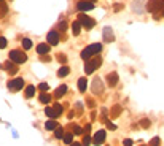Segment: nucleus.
<instances>
[{"label":"nucleus","mask_w":164,"mask_h":146,"mask_svg":"<svg viewBox=\"0 0 164 146\" xmlns=\"http://www.w3.org/2000/svg\"><path fill=\"white\" fill-rule=\"evenodd\" d=\"M18 64H15V62H5V64H2V65H0V67H2L3 68V70H6V72H8L10 75H15L16 72H18V67H16Z\"/></svg>","instance_id":"nucleus-9"},{"label":"nucleus","mask_w":164,"mask_h":146,"mask_svg":"<svg viewBox=\"0 0 164 146\" xmlns=\"http://www.w3.org/2000/svg\"><path fill=\"white\" fill-rule=\"evenodd\" d=\"M91 141H92V140H91V137H89V135H84L81 143H83V146H89V144H91Z\"/></svg>","instance_id":"nucleus-28"},{"label":"nucleus","mask_w":164,"mask_h":146,"mask_svg":"<svg viewBox=\"0 0 164 146\" xmlns=\"http://www.w3.org/2000/svg\"><path fill=\"white\" fill-rule=\"evenodd\" d=\"M116 83H118V73H109L107 75V84H109L110 87H113V86H116Z\"/></svg>","instance_id":"nucleus-12"},{"label":"nucleus","mask_w":164,"mask_h":146,"mask_svg":"<svg viewBox=\"0 0 164 146\" xmlns=\"http://www.w3.org/2000/svg\"><path fill=\"white\" fill-rule=\"evenodd\" d=\"M53 108H54V111H56V113H58V116H59V114L62 113V110H64V108H62V105H61V103H56V105H54Z\"/></svg>","instance_id":"nucleus-29"},{"label":"nucleus","mask_w":164,"mask_h":146,"mask_svg":"<svg viewBox=\"0 0 164 146\" xmlns=\"http://www.w3.org/2000/svg\"><path fill=\"white\" fill-rule=\"evenodd\" d=\"M86 87H88V80L84 78V76H81L80 80H78V91L80 92H86Z\"/></svg>","instance_id":"nucleus-14"},{"label":"nucleus","mask_w":164,"mask_h":146,"mask_svg":"<svg viewBox=\"0 0 164 146\" xmlns=\"http://www.w3.org/2000/svg\"><path fill=\"white\" fill-rule=\"evenodd\" d=\"M77 8L80 11H89L94 8V5H92V2H89V0H80V2L77 3Z\"/></svg>","instance_id":"nucleus-8"},{"label":"nucleus","mask_w":164,"mask_h":146,"mask_svg":"<svg viewBox=\"0 0 164 146\" xmlns=\"http://www.w3.org/2000/svg\"><path fill=\"white\" fill-rule=\"evenodd\" d=\"M59 27H61V30H67V22H64V21H62V22L59 24Z\"/></svg>","instance_id":"nucleus-36"},{"label":"nucleus","mask_w":164,"mask_h":146,"mask_svg":"<svg viewBox=\"0 0 164 146\" xmlns=\"http://www.w3.org/2000/svg\"><path fill=\"white\" fill-rule=\"evenodd\" d=\"M159 137H155V138H152V141H150V146H158L159 144Z\"/></svg>","instance_id":"nucleus-31"},{"label":"nucleus","mask_w":164,"mask_h":146,"mask_svg":"<svg viewBox=\"0 0 164 146\" xmlns=\"http://www.w3.org/2000/svg\"><path fill=\"white\" fill-rule=\"evenodd\" d=\"M92 92L94 94H102L104 92V84H102V81L96 78L94 81H92Z\"/></svg>","instance_id":"nucleus-11"},{"label":"nucleus","mask_w":164,"mask_h":146,"mask_svg":"<svg viewBox=\"0 0 164 146\" xmlns=\"http://www.w3.org/2000/svg\"><path fill=\"white\" fill-rule=\"evenodd\" d=\"M37 53L40 56L48 54L49 53V43H40V45H37Z\"/></svg>","instance_id":"nucleus-13"},{"label":"nucleus","mask_w":164,"mask_h":146,"mask_svg":"<svg viewBox=\"0 0 164 146\" xmlns=\"http://www.w3.org/2000/svg\"><path fill=\"white\" fill-rule=\"evenodd\" d=\"M46 41H48L49 45H53V46L58 45L59 43V33L56 32V30H51V32L48 33V37H46Z\"/></svg>","instance_id":"nucleus-10"},{"label":"nucleus","mask_w":164,"mask_h":146,"mask_svg":"<svg viewBox=\"0 0 164 146\" xmlns=\"http://www.w3.org/2000/svg\"><path fill=\"white\" fill-rule=\"evenodd\" d=\"M104 40L109 41V43H112V41L115 40V37H113V32H112L110 27H105V29H104Z\"/></svg>","instance_id":"nucleus-15"},{"label":"nucleus","mask_w":164,"mask_h":146,"mask_svg":"<svg viewBox=\"0 0 164 146\" xmlns=\"http://www.w3.org/2000/svg\"><path fill=\"white\" fill-rule=\"evenodd\" d=\"M124 146H132V140H129V138L124 140Z\"/></svg>","instance_id":"nucleus-37"},{"label":"nucleus","mask_w":164,"mask_h":146,"mask_svg":"<svg viewBox=\"0 0 164 146\" xmlns=\"http://www.w3.org/2000/svg\"><path fill=\"white\" fill-rule=\"evenodd\" d=\"M0 2H2V0H0Z\"/></svg>","instance_id":"nucleus-45"},{"label":"nucleus","mask_w":164,"mask_h":146,"mask_svg":"<svg viewBox=\"0 0 164 146\" xmlns=\"http://www.w3.org/2000/svg\"><path fill=\"white\" fill-rule=\"evenodd\" d=\"M38 89H40V91H43V92H46L48 89H49V86H48V83H40V86H38Z\"/></svg>","instance_id":"nucleus-30"},{"label":"nucleus","mask_w":164,"mask_h":146,"mask_svg":"<svg viewBox=\"0 0 164 146\" xmlns=\"http://www.w3.org/2000/svg\"><path fill=\"white\" fill-rule=\"evenodd\" d=\"M24 87V80L23 78H15L8 83V89L10 91H21Z\"/></svg>","instance_id":"nucleus-6"},{"label":"nucleus","mask_w":164,"mask_h":146,"mask_svg":"<svg viewBox=\"0 0 164 146\" xmlns=\"http://www.w3.org/2000/svg\"><path fill=\"white\" fill-rule=\"evenodd\" d=\"M73 116H75V113H73V111H70V113H69V119H72Z\"/></svg>","instance_id":"nucleus-41"},{"label":"nucleus","mask_w":164,"mask_h":146,"mask_svg":"<svg viewBox=\"0 0 164 146\" xmlns=\"http://www.w3.org/2000/svg\"><path fill=\"white\" fill-rule=\"evenodd\" d=\"M89 129H91V126H89V124H88V126L84 127V134H88V132H89Z\"/></svg>","instance_id":"nucleus-40"},{"label":"nucleus","mask_w":164,"mask_h":146,"mask_svg":"<svg viewBox=\"0 0 164 146\" xmlns=\"http://www.w3.org/2000/svg\"><path fill=\"white\" fill-rule=\"evenodd\" d=\"M66 92H67V86L66 84H62V86H59L58 89H56V92H54V97H62V95H66Z\"/></svg>","instance_id":"nucleus-17"},{"label":"nucleus","mask_w":164,"mask_h":146,"mask_svg":"<svg viewBox=\"0 0 164 146\" xmlns=\"http://www.w3.org/2000/svg\"><path fill=\"white\" fill-rule=\"evenodd\" d=\"M59 126H58V122H56L54 119H51V121H46L45 122V129L46 130H56Z\"/></svg>","instance_id":"nucleus-18"},{"label":"nucleus","mask_w":164,"mask_h":146,"mask_svg":"<svg viewBox=\"0 0 164 146\" xmlns=\"http://www.w3.org/2000/svg\"><path fill=\"white\" fill-rule=\"evenodd\" d=\"M102 64V59L99 57V56H96L94 59H89V60H86V64H84V73L86 75H91L92 72L96 70V68Z\"/></svg>","instance_id":"nucleus-2"},{"label":"nucleus","mask_w":164,"mask_h":146,"mask_svg":"<svg viewBox=\"0 0 164 146\" xmlns=\"http://www.w3.org/2000/svg\"><path fill=\"white\" fill-rule=\"evenodd\" d=\"M6 46V40L3 37H0V48H5Z\"/></svg>","instance_id":"nucleus-35"},{"label":"nucleus","mask_w":164,"mask_h":146,"mask_svg":"<svg viewBox=\"0 0 164 146\" xmlns=\"http://www.w3.org/2000/svg\"><path fill=\"white\" fill-rule=\"evenodd\" d=\"M10 59L15 62V64H24L27 60V56L19 49H13V51H10Z\"/></svg>","instance_id":"nucleus-5"},{"label":"nucleus","mask_w":164,"mask_h":146,"mask_svg":"<svg viewBox=\"0 0 164 146\" xmlns=\"http://www.w3.org/2000/svg\"><path fill=\"white\" fill-rule=\"evenodd\" d=\"M6 13H8V5L3 3V2H0V18L6 16Z\"/></svg>","instance_id":"nucleus-24"},{"label":"nucleus","mask_w":164,"mask_h":146,"mask_svg":"<svg viewBox=\"0 0 164 146\" xmlns=\"http://www.w3.org/2000/svg\"><path fill=\"white\" fill-rule=\"evenodd\" d=\"M78 22L81 24V27H84V29H88V30H89V29H92V27L96 25V21H94V19H91L89 16H86L83 11L80 13V15H78Z\"/></svg>","instance_id":"nucleus-3"},{"label":"nucleus","mask_w":164,"mask_h":146,"mask_svg":"<svg viewBox=\"0 0 164 146\" xmlns=\"http://www.w3.org/2000/svg\"><path fill=\"white\" fill-rule=\"evenodd\" d=\"M88 105H89V107L92 108V107L96 105V103H94V100H92V99H88Z\"/></svg>","instance_id":"nucleus-38"},{"label":"nucleus","mask_w":164,"mask_h":146,"mask_svg":"<svg viewBox=\"0 0 164 146\" xmlns=\"http://www.w3.org/2000/svg\"><path fill=\"white\" fill-rule=\"evenodd\" d=\"M58 60L62 62V64H66V62H67V57H66L64 54H58Z\"/></svg>","instance_id":"nucleus-33"},{"label":"nucleus","mask_w":164,"mask_h":146,"mask_svg":"<svg viewBox=\"0 0 164 146\" xmlns=\"http://www.w3.org/2000/svg\"><path fill=\"white\" fill-rule=\"evenodd\" d=\"M107 127H109L110 130H115V126H113V124H112V122H109V124H107Z\"/></svg>","instance_id":"nucleus-39"},{"label":"nucleus","mask_w":164,"mask_h":146,"mask_svg":"<svg viewBox=\"0 0 164 146\" xmlns=\"http://www.w3.org/2000/svg\"><path fill=\"white\" fill-rule=\"evenodd\" d=\"M80 30H81V24L78 22V21H75V22L72 24V32H73V35H80Z\"/></svg>","instance_id":"nucleus-20"},{"label":"nucleus","mask_w":164,"mask_h":146,"mask_svg":"<svg viewBox=\"0 0 164 146\" xmlns=\"http://www.w3.org/2000/svg\"><path fill=\"white\" fill-rule=\"evenodd\" d=\"M45 114L49 117V119H56V117H59L58 113L54 111V108H51V107H46V108H45Z\"/></svg>","instance_id":"nucleus-16"},{"label":"nucleus","mask_w":164,"mask_h":146,"mask_svg":"<svg viewBox=\"0 0 164 146\" xmlns=\"http://www.w3.org/2000/svg\"><path fill=\"white\" fill-rule=\"evenodd\" d=\"M23 46H24V49H30V48H32V41L29 38H23Z\"/></svg>","instance_id":"nucleus-26"},{"label":"nucleus","mask_w":164,"mask_h":146,"mask_svg":"<svg viewBox=\"0 0 164 146\" xmlns=\"http://www.w3.org/2000/svg\"><path fill=\"white\" fill-rule=\"evenodd\" d=\"M162 6H164V0H148L147 10L150 13H156V15H158V11L162 10Z\"/></svg>","instance_id":"nucleus-4"},{"label":"nucleus","mask_w":164,"mask_h":146,"mask_svg":"<svg viewBox=\"0 0 164 146\" xmlns=\"http://www.w3.org/2000/svg\"><path fill=\"white\" fill-rule=\"evenodd\" d=\"M73 135L75 134H72V132H70V134H66V135H64V143L70 146V144L73 143Z\"/></svg>","instance_id":"nucleus-23"},{"label":"nucleus","mask_w":164,"mask_h":146,"mask_svg":"<svg viewBox=\"0 0 164 146\" xmlns=\"http://www.w3.org/2000/svg\"><path fill=\"white\" fill-rule=\"evenodd\" d=\"M89 2H97V0H89Z\"/></svg>","instance_id":"nucleus-44"},{"label":"nucleus","mask_w":164,"mask_h":146,"mask_svg":"<svg viewBox=\"0 0 164 146\" xmlns=\"http://www.w3.org/2000/svg\"><path fill=\"white\" fill-rule=\"evenodd\" d=\"M119 111H121V107H119V105H115V107H113V110H112V116L116 117V116L119 114Z\"/></svg>","instance_id":"nucleus-27"},{"label":"nucleus","mask_w":164,"mask_h":146,"mask_svg":"<svg viewBox=\"0 0 164 146\" xmlns=\"http://www.w3.org/2000/svg\"><path fill=\"white\" fill-rule=\"evenodd\" d=\"M70 146H83V143H75V141H73V143L70 144Z\"/></svg>","instance_id":"nucleus-42"},{"label":"nucleus","mask_w":164,"mask_h":146,"mask_svg":"<svg viewBox=\"0 0 164 146\" xmlns=\"http://www.w3.org/2000/svg\"><path fill=\"white\" fill-rule=\"evenodd\" d=\"M54 137H56V138H64V129H62L61 126L54 130Z\"/></svg>","instance_id":"nucleus-25"},{"label":"nucleus","mask_w":164,"mask_h":146,"mask_svg":"<svg viewBox=\"0 0 164 146\" xmlns=\"http://www.w3.org/2000/svg\"><path fill=\"white\" fill-rule=\"evenodd\" d=\"M101 51H102V45H101V43L89 45L88 48H84V49L81 51V59H83V60H89L91 57H94V56H97Z\"/></svg>","instance_id":"nucleus-1"},{"label":"nucleus","mask_w":164,"mask_h":146,"mask_svg":"<svg viewBox=\"0 0 164 146\" xmlns=\"http://www.w3.org/2000/svg\"><path fill=\"white\" fill-rule=\"evenodd\" d=\"M140 126H142V127H150V121H148V119H142Z\"/></svg>","instance_id":"nucleus-34"},{"label":"nucleus","mask_w":164,"mask_h":146,"mask_svg":"<svg viewBox=\"0 0 164 146\" xmlns=\"http://www.w3.org/2000/svg\"><path fill=\"white\" fill-rule=\"evenodd\" d=\"M161 15L164 16V6H162V10H161Z\"/></svg>","instance_id":"nucleus-43"},{"label":"nucleus","mask_w":164,"mask_h":146,"mask_svg":"<svg viewBox=\"0 0 164 146\" xmlns=\"http://www.w3.org/2000/svg\"><path fill=\"white\" fill-rule=\"evenodd\" d=\"M35 91H37V89H35V86H27L26 87V97L27 99H30V97H34V94H35Z\"/></svg>","instance_id":"nucleus-22"},{"label":"nucleus","mask_w":164,"mask_h":146,"mask_svg":"<svg viewBox=\"0 0 164 146\" xmlns=\"http://www.w3.org/2000/svg\"><path fill=\"white\" fill-rule=\"evenodd\" d=\"M70 129L73 130V134H75V135H78V134H81V132H83V130H81V127H78V126H75V124H73V126L70 127Z\"/></svg>","instance_id":"nucleus-32"},{"label":"nucleus","mask_w":164,"mask_h":146,"mask_svg":"<svg viewBox=\"0 0 164 146\" xmlns=\"http://www.w3.org/2000/svg\"><path fill=\"white\" fill-rule=\"evenodd\" d=\"M105 130H97L96 132V135L92 137V143H94L96 146H99V144H102L104 141H105Z\"/></svg>","instance_id":"nucleus-7"},{"label":"nucleus","mask_w":164,"mask_h":146,"mask_svg":"<svg viewBox=\"0 0 164 146\" xmlns=\"http://www.w3.org/2000/svg\"><path fill=\"white\" fill-rule=\"evenodd\" d=\"M69 72H70V68L67 67V65H62L59 70H58V76H61V78H64V76H67L69 75Z\"/></svg>","instance_id":"nucleus-19"},{"label":"nucleus","mask_w":164,"mask_h":146,"mask_svg":"<svg viewBox=\"0 0 164 146\" xmlns=\"http://www.w3.org/2000/svg\"><path fill=\"white\" fill-rule=\"evenodd\" d=\"M40 102L43 103V105H48V103L51 102V95H49V94H46V92H43V94L40 95Z\"/></svg>","instance_id":"nucleus-21"}]
</instances>
